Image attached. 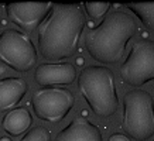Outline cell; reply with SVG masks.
I'll use <instances>...</instances> for the list:
<instances>
[{
  "instance_id": "9",
  "label": "cell",
  "mask_w": 154,
  "mask_h": 141,
  "mask_svg": "<svg viewBox=\"0 0 154 141\" xmlns=\"http://www.w3.org/2000/svg\"><path fill=\"white\" fill-rule=\"evenodd\" d=\"M76 79V69L69 62L41 64L37 66L34 80L42 88H51L58 85H71Z\"/></svg>"
},
{
  "instance_id": "4",
  "label": "cell",
  "mask_w": 154,
  "mask_h": 141,
  "mask_svg": "<svg viewBox=\"0 0 154 141\" xmlns=\"http://www.w3.org/2000/svg\"><path fill=\"white\" fill-rule=\"evenodd\" d=\"M122 128L136 141H146L153 137L154 102L147 90L134 89L125 94Z\"/></svg>"
},
{
  "instance_id": "12",
  "label": "cell",
  "mask_w": 154,
  "mask_h": 141,
  "mask_svg": "<svg viewBox=\"0 0 154 141\" xmlns=\"http://www.w3.org/2000/svg\"><path fill=\"white\" fill-rule=\"evenodd\" d=\"M33 124V117L26 107L10 110L3 118V130L13 137L21 136Z\"/></svg>"
},
{
  "instance_id": "18",
  "label": "cell",
  "mask_w": 154,
  "mask_h": 141,
  "mask_svg": "<svg viewBox=\"0 0 154 141\" xmlns=\"http://www.w3.org/2000/svg\"><path fill=\"white\" fill-rule=\"evenodd\" d=\"M0 141H11V138H9V137H2Z\"/></svg>"
},
{
  "instance_id": "6",
  "label": "cell",
  "mask_w": 154,
  "mask_h": 141,
  "mask_svg": "<svg viewBox=\"0 0 154 141\" xmlns=\"http://www.w3.org/2000/svg\"><path fill=\"white\" fill-rule=\"evenodd\" d=\"M119 70L122 79L133 88L154 80V41L147 38L134 41Z\"/></svg>"
},
{
  "instance_id": "10",
  "label": "cell",
  "mask_w": 154,
  "mask_h": 141,
  "mask_svg": "<svg viewBox=\"0 0 154 141\" xmlns=\"http://www.w3.org/2000/svg\"><path fill=\"white\" fill-rule=\"evenodd\" d=\"M55 141H103V138L98 126L79 116L57 134Z\"/></svg>"
},
{
  "instance_id": "15",
  "label": "cell",
  "mask_w": 154,
  "mask_h": 141,
  "mask_svg": "<svg viewBox=\"0 0 154 141\" xmlns=\"http://www.w3.org/2000/svg\"><path fill=\"white\" fill-rule=\"evenodd\" d=\"M20 141H51V133L45 127H34Z\"/></svg>"
},
{
  "instance_id": "5",
  "label": "cell",
  "mask_w": 154,
  "mask_h": 141,
  "mask_svg": "<svg viewBox=\"0 0 154 141\" xmlns=\"http://www.w3.org/2000/svg\"><path fill=\"white\" fill-rule=\"evenodd\" d=\"M37 50L27 34L7 28L0 33V61L14 70L27 72L37 62Z\"/></svg>"
},
{
  "instance_id": "7",
  "label": "cell",
  "mask_w": 154,
  "mask_h": 141,
  "mask_svg": "<svg viewBox=\"0 0 154 141\" xmlns=\"http://www.w3.org/2000/svg\"><path fill=\"white\" fill-rule=\"evenodd\" d=\"M74 104V93L64 88H42L35 90L31 98L35 116L47 123H60L64 120Z\"/></svg>"
},
{
  "instance_id": "1",
  "label": "cell",
  "mask_w": 154,
  "mask_h": 141,
  "mask_svg": "<svg viewBox=\"0 0 154 141\" xmlns=\"http://www.w3.org/2000/svg\"><path fill=\"white\" fill-rule=\"evenodd\" d=\"M85 13L81 4H52L48 17L38 27V48L44 59H66L78 51L85 27Z\"/></svg>"
},
{
  "instance_id": "17",
  "label": "cell",
  "mask_w": 154,
  "mask_h": 141,
  "mask_svg": "<svg viewBox=\"0 0 154 141\" xmlns=\"http://www.w3.org/2000/svg\"><path fill=\"white\" fill-rule=\"evenodd\" d=\"M10 68L7 65H6V64H3V62L0 61V78H2V76L5 75L6 72H7V70H9Z\"/></svg>"
},
{
  "instance_id": "13",
  "label": "cell",
  "mask_w": 154,
  "mask_h": 141,
  "mask_svg": "<svg viewBox=\"0 0 154 141\" xmlns=\"http://www.w3.org/2000/svg\"><path fill=\"white\" fill-rule=\"evenodd\" d=\"M127 9L149 30L154 31V3H129Z\"/></svg>"
},
{
  "instance_id": "11",
  "label": "cell",
  "mask_w": 154,
  "mask_h": 141,
  "mask_svg": "<svg viewBox=\"0 0 154 141\" xmlns=\"http://www.w3.org/2000/svg\"><path fill=\"white\" fill-rule=\"evenodd\" d=\"M28 90V85L23 78L0 79V113L13 110L21 102Z\"/></svg>"
},
{
  "instance_id": "16",
  "label": "cell",
  "mask_w": 154,
  "mask_h": 141,
  "mask_svg": "<svg viewBox=\"0 0 154 141\" xmlns=\"http://www.w3.org/2000/svg\"><path fill=\"white\" fill-rule=\"evenodd\" d=\"M107 141H130V138L127 136H125V134H119V133H116V134H112V136L109 137V140Z\"/></svg>"
},
{
  "instance_id": "2",
  "label": "cell",
  "mask_w": 154,
  "mask_h": 141,
  "mask_svg": "<svg viewBox=\"0 0 154 141\" xmlns=\"http://www.w3.org/2000/svg\"><path fill=\"white\" fill-rule=\"evenodd\" d=\"M137 33L134 19L126 11H112L85 34V48L102 64H116L123 58L127 42Z\"/></svg>"
},
{
  "instance_id": "3",
  "label": "cell",
  "mask_w": 154,
  "mask_h": 141,
  "mask_svg": "<svg viewBox=\"0 0 154 141\" xmlns=\"http://www.w3.org/2000/svg\"><path fill=\"white\" fill-rule=\"evenodd\" d=\"M78 90L98 117H110L117 112L119 98L115 75L106 66L91 65L81 70Z\"/></svg>"
},
{
  "instance_id": "14",
  "label": "cell",
  "mask_w": 154,
  "mask_h": 141,
  "mask_svg": "<svg viewBox=\"0 0 154 141\" xmlns=\"http://www.w3.org/2000/svg\"><path fill=\"white\" fill-rule=\"evenodd\" d=\"M86 13L92 19H100L110 9V3H96V2H86L84 4Z\"/></svg>"
},
{
  "instance_id": "8",
  "label": "cell",
  "mask_w": 154,
  "mask_h": 141,
  "mask_svg": "<svg viewBox=\"0 0 154 141\" xmlns=\"http://www.w3.org/2000/svg\"><path fill=\"white\" fill-rule=\"evenodd\" d=\"M51 9L52 3H10L6 6V13L13 24L31 33L47 19Z\"/></svg>"
}]
</instances>
